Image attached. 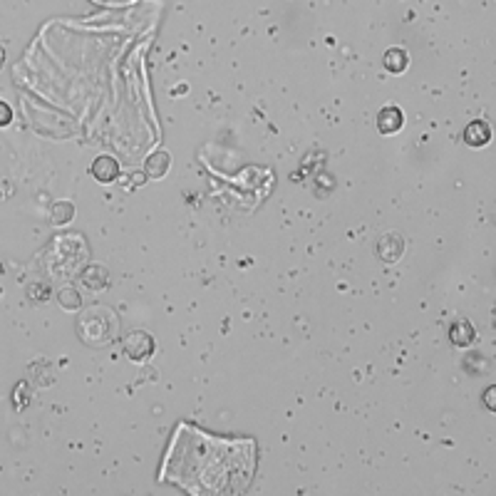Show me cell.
I'll use <instances>...</instances> for the list:
<instances>
[{"label": "cell", "instance_id": "6da1fadb", "mask_svg": "<svg viewBox=\"0 0 496 496\" xmlns=\"http://www.w3.org/2000/svg\"><path fill=\"white\" fill-rule=\"evenodd\" d=\"M117 333V320L114 313L107 308H92L84 313L82 323H79V335L84 343L89 345H107L114 340Z\"/></svg>", "mask_w": 496, "mask_h": 496}, {"label": "cell", "instance_id": "7a4b0ae2", "mask_svg": "<svg viewBox=\"0 0 496 496\" xmlns=\"http://www.w3.org/2000/svg\"><path fill=\"white\" fill-rule=\"evenodd\" d=\"M124 348V355H127L129 360H134V363H142V360H147L149 355L154 353V340L149 338L147 333H129L127 338H124L122 343Z\"/></svg>", "mask_w": 496, "mask_h": 496}, {"label": "cell", "instance_id": "3957f363", "mask_svg": "<svg viewBox=\"0 0 496 496\" xmlns=\"http://www.w3.org/2000/svg\"><path fill=\"white\" fill-rule=\"evenodd\" d=\"M402 250H404V241L399 233H387V236H382L377 241V255L385 260V263H395V260H399Z\"/></svg>", "mask_w": 496, "mask_h": 496}, {"label": "cell", "instance_id": "277c9868", "mask_svg": "<svg viewBox=\"0 0 496 496\" xmlns=\"http://www.w3.org/2000/svg\"><path fill=\"white\" fill-rule=\"evenodd\" d=\"M404 124V114L399 107H382L377 112V129L382 134H397Z\"/></svg>", "mask_w": 496, "mask_h": 496}, {"label": "cell", "instance_id": "5b68a950", "mask_svg": "<svg viewBox=\"0 0 496 496\" xmlns=\"http://www.w3.org/2000/svg\"><path fill=\"white\" fill-rule=\"evenodd\" d=\"M464 142L469 147H487L492 142V127H489L484 119H474V122L467 124L464 129Z\"/></svg>", "mask_w": 496, "mask_h": 496}, {"label": "cell", "instance_id": "8992f818", "mask_svg": "<svg viewBox=\"0 0 496 496\" xmlns=\"http://www.w3.org/2000/svg\"><path fill=\"white\" fill-rule=\"evenodd\" d=\"M92 177L97 179V182H102V184H112L114 179L119 177V164H117V159H112V157H99V159H94L92 162Z\"/></svg>", "mask_w": 496, "mask_h": 496}, {"label": "cell", "instance_id": "52a82bcc", "mask_svg": "<svg viewBox=\"0 0 496 496\" xmlns=\"http://www.w3.org/2000/svg\"><path fill=\"white\" fill-rule=\"evenodd\" d=\"M449 338H452V343L459 345V348H467V345H472L474 338H477V330H474V325L469 323L467 318H457L452 323V328H449Z\"/></svg>", "mask_w": 496, "mask_h": 496}, {"label": "cell", "instance_id": "ba28073f", "mask_svg": "<svg viewBox=\"0 0 496 496\" xmlns=\"http://www.w3.org/2000/svg\"><path fill=\"white\" fill-rule=\"evenodd\" d=\"M382 65H385V70H387V72H392V75L404 72V70H407V65H409L407 50H402V48H390L387 53L382 55Z\"/></svg>", "mask_w": 496, "mask_h": 496}, {"label": "cell", "instance_id": "9c48e42d", "mask_svg": "<svg viewBox=\"0 0 496 496\" xmlns=\"http://www.w3.org/2000/svg\"><path fill=\"white\" fill-rule=\"evenodd\" d=\"M169 169V154L167 152H157L147 159V174L152 179H162Z\"/></svg>", "mask_w": 496, "mask_h": 496}, {"label": "cell", "instance_id": "30bf717a", "mask_svg": "<svg viewBox=\"0 0 496 496\" xmlns=\"http://www.w3.org/2000/svg\"><path fill=\"white\" fill-rule=\"evenodd\" d=\"M10 119H13V109H10L5 102H0V127L10 124Z\"/></svg>", "mask_w": 496, "mask_h": 496}, {"label": "cell", "instance_id": "8fae6325", "mask_svg": "<svg viewBox=\"0 0 496 496\" xmlns=\"http://www.w3.org/2000/svg\"><path fill=\"white\" fill-rule=\"evenodd\" d=\"M97 5H109V8H119V5H132L134 0H92Z\"/></svg>", "mask_w": 496, "mask_h": 496}, {"label": "cell", "instance_id": "7c38bea8", "mask_svg": "<svg viewBox=\"0 0 496 496\" xmlns=\"http://www.w3.org/2000/svg\"><path fill=\"white\" fill-rule=\"evenodd\" d=\"M492 397H494V387H489V390H487V407H489V409H494V399H492Z\"/></svg>", "mask_w": 496, "mask_h": 496}, {"label": "cell", "instance_id": "4fadbf2b", "mask_svg": "<svg viewBox=\"0 0 496 496\" xmlns=\"http://www.w3.org/2000/svg\"><path fill=\"white\" fill-rule=\"evenodd\" d=\"M3 62H5V50H3V45H0V67H3Z\"/></svg>", "mask_w": 496, "mask_h": 496}]
</instances>
